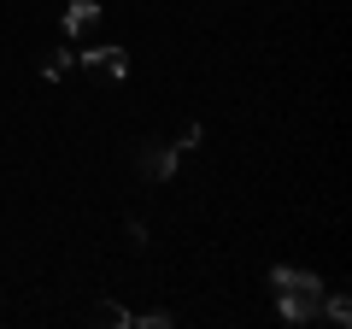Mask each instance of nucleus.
<instances>
[{
	"label": "nucleus",
	"instance_id": "1",
	"mask_svg": "<svg viewBox=\"0 0 352 329\" xmlns=\"http://www.w3.org/2000/svg\"><path fill=\"white\" fill-rule=\"evenodd\" d=\"M270 288H276V312L288 323H311L323 312V277L317 270H294V265H270Z\"/></svg>",
	"mask_w": 352,
	"mask_h": 329
},
{
	"label": "nucleus",
	"instance_id": "2",
	"mask_svg": "<svg viewBox=\"0 0 352 329\" xmlns=\"http://www.w3.org/2000/svg\"><path fill=\"white\" fill-rule=\"evenodd\" d=\"M176 164H182V147H176V141H141V147H135L141 182H170Z\"/></svg>",
	"mask_w": 352,
	"mask_h": 329
},
{
	"label": "nucleus",
	"instance_id": "3",
	"mask_svg": "<svg viewBox=\"0 0 352 329\" xmlns=\"http://www.w3.org/2000/svg\"><path fill=\"white\" fill-rule=\"evenodd\" d=\"M88 24H100V0H71L65 6V36H82Z\"/></svg>",
	"mask_w": 352,
	"mask_h": 329
},
{
	"label": "nucleus",
	"instance_id": "4",
	"mask_svg": "<svg viewBox=\"0 0 352 329\" xmlns=\"http://www.w3.org/2000/svg\"><path fill=\"white\" fill-rule=\"evenodd\" d=\"M71 65H76V53H71V47H53L47 59H41V76H47V83H59V76L71 71Z\"/></svg>",
	"mask_w": 352,
	"mask_h": 329
},
{
	"label": "nucleus",
	"instance_id": "5",
	"mask_svg": "<svg viewBox=\"0 0 352 329\" xmlns=\"http://www.w3.org/2000/svg\"><path fill=\"white\" fill-rule=\"evenodd\" d=\"M323 317H329L335 329H346V323H352V300H346V294H323Z\"/></svg>",
	"mask_w": 352,
	"mask_h": 329
},
{
	"label": "nucleus",
	"instance_id": "6",
	"mask_svg": "<svg viewBox=\"0 0 352 329\" xmlns=\"http://www.w3.org/2000/svg\"><path fill=\"white\" fill-rule=\"evenodd\" d=\"M88 323H106V329H129L124 306H88Z\"/></svg>",
	"mask_w": 352,
	"mask_h": 329
},
{
	"label": "nucleus",
	"instance_id": "7",
	"mask_svg": "<svg viewBox=\"0 0 352 329\" xmlns=\"http://www.w3.org/2000/svg\"><path fill=\"white\" fill-rule=\"evenodd\" d=\"M170 312H129V329H170Z\"/></svg>",
	"mask_w": 352,
	"mask_h": 329
},
{
	"label": "nucleus",
	"instance_id": "8",
	"mask_svg": "<svg viewBox=\"0 0 352 329\" xmlns=\"http://www.w3.org/2000/svg\"><path fill=\"white\" fill-rule=\"evenodd\" d=\"M106 71L124 83V76H129V53H124V47H106Z\"/></svg>",
	"mask_w": 352,
	"mask_h": 329
},
{
	"label": "nucleus",
	"instance_id": "9",
	"mask_svg": "<svg viewBox=\"0 0 352 329\" xmlns=\"http://www.w3.org/2000/svg\"><path fill=\"white\" fill-rule=\"evenodd\" d=\"M200 141H206V129H200V124H188V129H182V141H176V147L188 153V147H200Z\"/></svg>",
	"mask_w": 352,
	"mask_h": 329
}]
</instances>
